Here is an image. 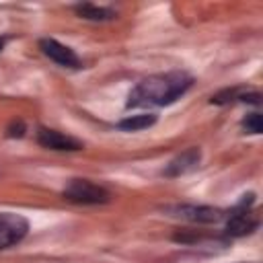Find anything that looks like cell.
I'll use <instances>...</instances> for the list:
<instances>
[{"mask_svg":"<svg viewBox=\"0 0 263 263\" xmlns=\"http://www.w3.org/2000/svg\"><path fill=\"white\" fill-rule=\"evenodd\" d=\"M193 84V78L185 72H166L154 74L140 80L132 92L127 95V109H142V107H164L181 99Z\"/></svg>","mask_w":263,"mask_h":263,"instance_id":"obj_1","label":"cell"},{"mask_svg":"<svg viewBox=\"0 0 263 263\" xmlns=\"http://www.w3.org/2000/svg\"><path fill=\"white\" fill-rule=\"evenodd\" d=\"M253 203H255V195H242V199L236 203V208L226 214V236H247L251 234L257 226H259V218L253 212Z\"/></svg>","mask_w":263,"mask_h":263,"instance_id":"obj_2","label":"cell"},{"mask_svg":"<svg viewBox=\"0 0 263 263\" xmlns=\"http://www.w3.org/2000/svg\"><path fill=\"white\" fill-rule=\"evenodd\" d=\"M64 199L80 205H99L107 203L111 199V193L103 185H97L88 179H72L64 189Z\"/></svg>","mask_w":263,"mask_h":263,"instance_id":"obj_3","label":"cell"},{"mask_svg":"<svg viewBox=\"0 0 263 263\" xmlns=\"http://www.w3.org/2000/svg\"><path fill=\"white\" fill-rule=\"evenodd\" d=\"M29 232V222L21 214L0 212V251L18 245Z\"/></svg>","mask_w":263,"mask_h":263,"instance_id":"obj_4","label":"cell"},{"mask_svg":"<svg viewBox=\"0 0 263 263\" xmlns=\"http://www.w3.org/2000/svg\"><path fill=\"white\" fill-rule=\"evenodd\" d=\"M166 212L171 216L189 220V222H199V224H216L222 218H226V214L218 208L212 205H193V203H183V205H168Z\"/></svg>","mask_w":263,"mask_h":263,"instance_id":"obj_5","label":"cell"},{"mask_svg":"<svg viewBox=\"0 0 263 263\" xmlns=\"http://www.w3.org/2000/svg\"><path fill=\"white\" fill-rule=\"evenodd\" d=\"M39 47H41V51H43L51 62H55L58 66H64V68H80V66H82V62H80V58L74 53V49H70L68 45H64V43H60V41H55V39L45 37V39L39 41Z\"/></svg>","mask_w":263,"mask_h":263,"instance_id":"obj_6","label":"cell"},{"mask_svg":"<svg viewBox=\"0 0 263 263\" xmlns=\"http://www.w3.org/2000/svg\"><path fill=\"white\" fill-rule=\"evenodd\" d=\"M37 142L43 148L60 150V152H74V150L82 148L80 140H76V138H72L68 134H62L58 129H49V127H39L37 129Z\"/></svg>","mask_w":263,"mask_h":263,"instance_id":"obj_7","label":"cell"},{"mask_svg":"<svg viewBox=\"0 0 263 263\" xmlns=\"http://www.w3.org/2000/svg\"><path fill=\"white\" fill-rule=\"evenodd\" d=\"M199 160H201V150L195 148V146L193 148H187V150H183L181 154H177L166 164V168L162 171V175L164 177H181V175L193 171L199 164Z\"/></svg>","mask_w":263,"mask_h":263,"instance_id":"obj_8","label":"cell"},{"mask_svg":"<svg viewBox=\"0 0 263 263\" xmlns=\"http://www.w3.org/2000/svg\"><path fill=\"white\" fill-rule=\"evenodd\" d=\"M214 105H228V103H261V95L257 90H245V88H226L212 97Z\"/></svg>","mask_w":263,"mask_h":263,"instance_id":"obj_9","label":"cell"},{"mask_svg":"<svg viewBox=\"0 0 263 263\" xmlns=\"http://www.w3.org/2000/svg\"><path fill=\"white\" fill-rule=\"evenodd\" d=\"M74 12L84 18V21H97V23H103V21H113L117 16V12L109 6H99V4H76L74 6Z\"/></svg>","mask_w":263,"mask_h":263,"instance_id":"obj_10","label":"cell"},{"mask_svg":"<svg viewBox=\"0 0 263 263\" xmlns=\"http://www.w3.org/2000/svg\"><path fill=\"white\" fill-rule=\"evenodd\" d=\"M154 123H156L154 113H138V115H127L125 119H121L117 123V127L123 132H140V129H146Z\"/></svg>","mask_w":263,"mask_h":263,"instance_id":"obj_11","label":"cell"},{"mask_svg":"<svg viewBox=\"0 0 263 263\" xmlns=\"http://www.w3.org/2000/svg\"><path fill=\"white\" fill-rule=\"evenodd\" d=\"M242 127L247 134H261V115L259 113H249L242 119Z\"/></svg>","mask_w":263,"mask_h":263,"instance_id":"obj_12","label":"cell"},{"mask_svg":"<svg viewBox=\"0 0 263 263\" xmlns=\"http://www.w3.org/2000/svg\"><path fill=\"white\" fill-rule=\"evenodd\" d=\"M25 134V123L23 121H16V123H12L8 129H6V136L8 138H21Z\"/></svg>","mask_w":263,"mask_h":263,"instance_id":"obj_13","label":"cell"},{"mask_svg":"<svg viewBox=\"0 0 263 263\" xmlns=\"http://www.w3.org/2000/svg\"><path fill=\"white\" fill-rule=\"evenodd\" d=\"M4 43H6V41H4V39H0V51H2V47H4Z\"/></svg>","mask_w":263,"mask_h":263,"instance_id":"obj_14","label":"cell"}]
</instances>
